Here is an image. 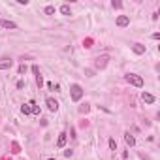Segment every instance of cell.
I'll return each instance as SVG.
<instances>
[{"label": "cell", "mask_w": 160, "mask_h": 160, "mask_svg": "<svg viewBox=\"0 0 160 160\" xmlns=\"http://www.w3.org/2000/svg\"><path fill=\"white\" fill-rule=\"evenodd\" d=\"M125 79H126L130 85L138 87V89H141V87H143V77H141V75H138V74H126V75H125Z\"/></svg>", "instance_id": "cell-1"}, {"label": "cell", "mask_w": 160, "mask_h": 160, "mask_svg": "<svg viewBox=\"0 0 160 160\" xmlns=\"http://www.w3.org/2000/svg\"><path fill=\"white\" fill-rule=\"evenodd\" d=\"M70 94H72V100H74V102H79L81 98H83V89H81V85L74 83L70 87Z\"/></svg>", "instance_id": "cell-2"}, {"label": "cell", "mask_w": 160, "mask_h": 160, "mask_svg": "<svg viewBox=\"0 0 160 160\" xmlns=\"http://www.w3.org/2000/svg\"><path fill=\"white\" fill-rule=\"evenodd\" d=\"M45 104H47V109H49V111H53V113L59 109V102H56L55 98H51V96L47 98V100H45Z\"/></svg>", "instance_id": "cell-3"}, {"label": "cell", "mask_w": 160, "mask_h": 160, "mask_svg": "<svg viewBox=\"0 0 160 160\" xmlns=\"http://www.w3.org/2000/svg\"><path fill=\"white\" fill-rule=\"evenodd\" d=\"M128 25H130V17H128V15H119L117 17V27H128Z\"/></svg>", "instance_id": "cell-4"}, {"label": "cell", "mask_w": 160, "mask_h": 160, "mask_svg": "<svg viewBox=\"0 0 160 160\" xmlns=\"http://www.w3.org/2000/svg\"><path fill=\"white\" fill-rule=\"evenodd\" d=\"M0 28H9V30H17V25L13 21H9V19H4V21H0Z\"/></svg>", "instance_id": "cell-5"}, {"label": "cell", "mask_w": 160, "mask_h": 160, "mask_svg": "<svg viewBox=\"0 0 160 160\" xmlns=\"http://www.w3.org/2000/svg\"><path fill=\"white\" fill-rule=\"evenodd\" d=\"M13 66L12 59H0V70H9Z\"/></svg>", "instance_id": "cell-6"}, {"label": "cell", "mask_w": 160, "mask_h": 160, "mask_svg": "<svg viewBox=\"0 0 160 160\" xmlns=\"http://www.w3.org/2000/svg\"><path fill=\"white\" fill-rule=\"evenodd\" d=\"M141 100L145 102V104H154V100H156V98H154L151 92H141Z\"/></svg>", "instance_id": "cell-7"}, {"label": "cell", "mask_w": 160, "mask_h": 160, "mask_svg": "<svg viewBox=\"0 0 160 160\" xmlns=\"http://www.w3.org/2000/svg\"><path fill=\"white\" fill-rule=\"evenodd\" d=\"M132 51L136 55H145V45H143V43H134L132 45Z\"/></svg>", "instance_id": "cell-8"}, {"label": "cell", "mask_w": 160, "mask_h": 160, "mask_svg": "<svg viewBox=\"0 0 160 160\" xmlns=\"http://www.w3.org/2000/svg\"><path fill=\"white\" fill-rule=\"evenodd\" d=\"M66 136H68L66 132H60L59 134V139H56V147H59V149H62L66 145Z\"/></svg>", "instance_id": "cell-9"}, {"label": "cell", "mask_w": 160, "mask_h": 160, "mask_svg": "<svg viewBox=\"0 0 160 160\" xmlns=\"http://www.w3.org/2000/svg\"><path fill=\"white\" fill-rule=\"evenodd\" d=\"M125 141H126V145H128V147H134V145H136V138H134L130 132H126V134H125Z\"/></svg>", "instance_id": "cell-10"}, {"label": "cell", "mask_w": 160, "mask_h": 160, "mask_svg": "<svg viewBox=\"0 0 160 160\" xmlns=\"http://www.w3.org/2000/svg\"><path fill=\"white\" fill-rule=\"evenodd\" d=\"M107 64V56H98L96 59V68H104Z\"/></svg>", "instance_id": "cell-11"}, {"label": "cell", "mask_w": 160, "mask_h": 160, "mask_svg": "<svg viewBox=\"0 0 160 160\" xmlns=\"http://www.w3.org/2000/svg\"><path fill=\"white\" fill-rule=\"evenodd\" d=\"M21 111H23V115H30V113H32V106H30V104H25V106L21 107Z\"/></svg>", "instance_id": "cell-12"}, {"label": "cell", "mask_w": 160, "mask_h": 160, "mask_svg": "<svg viewBox=\"0 0 160 160\" xmlns=\"http://www.w3.org/2000/svg\"><path fill=\"white\" fill-rule=\"evenodd\" d=\"M60 13H62V15H72V9H70L68 4H64V6L60 8Z\"/></svg>", "instance_id": "cell-13"}, {"label": "cell", "mask_w": 160, "mask_h": 160, "mask_svg": "<svg viewBox=\"0 0 160 160\" xmlns=\"http://www.w3.org/2000/svg\"><path fill=\"white\" fill-rule=\"evenodd\" d=\"M36 85H38L40 89L43 87V77H42V74H38V75H36Z\"/></svg>", "instance_id": "cell-14"}, {"label": "cell", "mask_w": 160, "mask_h": 160, "mask_svg": "<svg viewBox=\"0 0 160 160\" xmlns=\"http://www.w3.org/2000/svg\"><path fill=\"white\" fill-rule=\"evenodd\" d=\"M47 89H49V90H55V92H59V90H60V85H55V83H47Z\"/></svg>", "instance_id": "cell-15"}, {"label": "cell", "mask_w": 160, "mask_h": 160, "mask_svg": "<svg viewBox=\"0 0 160 160\" xmlns=\"http://www.w3.org/2000/svg\"><path fill=\"white\" fill-rule=\"evenodd\" d=\"M55 12H56L55 6H47V8H45V15H53Z\"/></svg>", "instance_id": "cell-16"}, {"label": "cell", "mask_w": 160, "mask_h": 160, "mask_svg": "<svg viewBox=\"0 0 160 160\" xmlns=\"http://www.w3.org/2000/svg\"><path fill=\"white\" fill-rule=\"evenodd\" d=\"M94 74H96V72L92 70V68H85V75L87 77H94Z\"/></svg>", "instance_id": "cell-17"}, {"label": "cell", "mask_w": 160, "mask_h": 160, "mask_svg": "<svg viewBox=\"0 0 160 160\" xmlns=\"http://www.w3.org/2000/svg\"><path fill=\"white\" fill-rule=\"evenodd\" d=\"M109 149H111V151H117V141H115V139H109Z\"/></svg>", "instance_id": "cell-18"}, {"label": "cell", "mask_w": 160, "mask_h": 160, "mask_svg": "<svg viewBox=\"0 0 160 160\" xmlns=\"http://www.w3.org/2000/svg\"><path fill=\"white\" fill-rule=\"evenodd\" d=\"M89 109H90V107H89V104H83V106L79 107V113H87Z\"/></svg>", "instance_id": "cell-19"}, {"label": "cell", "mask_w": 160, "mask_h": 160, "mask_svg": "<svg viewBox=\"0 0 160 160\" xmlns=\"http://www.w3.org/2000/svg\"><path fill=\"white\" fill-rule=\"evenodd\" d=\"M111 6L115 8V9H121V8H122V4H121V2H115V0H113V2H111Z\"/></svg>", "instance_id": "cell-20"}, {"label": "cell", "mask_w": 160, "mask_h": 160, "mask_svg": "<svg viewBox=\"0 0 160 160\" xmlns=\"http://www.w3.org/2000/svg\"><path fill=\"white\" fill-rule=\"evenodd\" d=\"M19 74H27V66H25V64H21V66H19Z\"/></svg>", "instance_id": "cell-21"}, {"label": "cell", "mask_w": 160, "mask_h": 160, "mask_svg": "<svg viewBox=\"0 0 160 160\" xmlns=\"http://www.w3.org/2000/svg\"><path fill=\"white\" fill-rule=\"evenodd\" d=\"M72 154H74V151H72V149H66V151H64V156H66V158H70Z\"/></svg>", "instance_id": "cell-22"}, {"label": "cell", "mask_w": 160, "mask_h": 160, "mask_svg": "<svg viewBox=\"0 0 160 160\" xmlns=\"http://www.w3.org/2000/svg\"><path fill=\"white\" fill-rule=\"evenodd\" d=\"M32 113H34V115H40V107L38 106H32Z\"/></svg>", "instance_id": "cell-23"}, {"label": "cell", "mask_w": 160, "mask_h": 160, "mask_svg": "<svg viewBox=\"0 0 160 160\" xmlns=\"http://www.w3.org/2000/svg\"><path fill=\"white\" fill-rule=\"evenodd\" d=\"M49 160H55V158H49Z\"/></svg>", "instance_id": "cell-24"}]
</instances>
